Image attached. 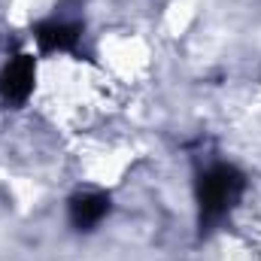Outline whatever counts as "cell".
Listing matches in <instances>:
<instances>
[{
    "label": "cell",
    "mask_w": 261,
    "mask_h": 261,
    "mask_svg": "<svg viewBox=\"0 0 261 261\" xmlns=\"http://www.w3.org/2000/svg\"><path fill=\"white\" fill-rule=\"evenodd\" d=\"M243 192V176L228 167V164H219L213 170L203 173V186H200V210L206 219H222L234 200Z\"/></svg>",
    "instance_id": "cell-1"
},
{
    "label": "cell",
    "mask_w": 261,
    "mask_h": 261,
    "mask_svg": "<svg viewBox=\"0 0 261 261\" xmlns=\"http://www.w3.org/2000/svg\"><path fill=\"white\" fill-rule=\"evenodd\" d=\"M110 213V197L103 192H82L70 200V222L79 231H91Z\"/></svg>",
    "instance_id": "cell-2"
}]
</instances>
